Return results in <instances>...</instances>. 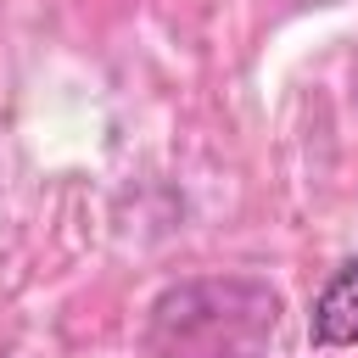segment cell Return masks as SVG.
Returning <instances> with one entry per match:
<instances>
[{
  "instance_id": "obj_2",
  "label": "cell",
  "mask_w": 358,
  "mask_h": 358,
  "mask_svg": "<svg viewBox=\"0 0 358 358\" xmlns=\"http://www.w3.org/2000/svg\"><path fill=\"white\" fill-rule=\"evenodd\" d=\"M313 347H352L358 341V263H347L313 302Z\"/></svg>"
},
{
  "instance_id": "obj_1",
  "label": "cell",
  "mask_w": 358,
  "mask_h": 358,
  "mask_svg": "<svg viewBox=\"0 0 358 358\" xmlns=\"http://www.w3.org/2000/svg\"><path fill=\"white\" fill-rule=\"evenodd\" d=\"M280 324V296L257 280H196L151 308L157 358H257Z\"/></svg>"
}]
</instances>
